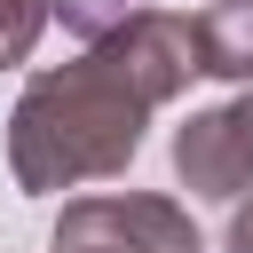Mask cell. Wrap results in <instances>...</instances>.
<instances>
[{
    "label": "cell",
    "mask_w": 253,
    "mask_h": 253,
    "mask_svg": "<svg viewBox=\"0 0 253 253\" xmlns=\"http://www.w3.org/2000/svg\"><path fill=\"white\" fill-rule=\"evenodd\" d=\"M150 111H158L150 87L134 71H119L103 47H79L71 63L32 71L16 111H8V174H16V190L47 198V190L126 174L142 134H150Z\"/></svg>",
    "instance_id": "1"
},
{
    "label": "cell",
    "mask_w": 253,
    "mask_h": 253,
    "mask_svg": "<svg viewBox=\"0 0 253 253\" xmlns=\"http://www.w3.org/2000/svg\"><path fill=\"white\" fill-rule=\"evenodd\" d=\"M47 253H206V237H198L190 206L166 190H103V198H71L55 213Z\"/></svg>",
    "instance_id": "2"
},
{
    "label": "cell",
    "mask_w": 253,
    "mask_h": 253,
    "mask_svg": "<svg viewBox=\"0 0 253 253\" xmlns=\"http://www.w3.org/2000/svg\"><path fill=\"white\" fill-rule=\"evenodd\" d=\"M174 182L190 198H221L237 206L253 190V87H237L213 111H190L174 126Z\"/></svg>",
    "instance_id": "3"
},
{
    "label": "cell",
    "mask_w": 253,
    "mask_h": 253,
    "mask_svg": "<svg viewBox=\"0 0 253 253\" xmlns=\"http://www.w3.org/2000/svg\"><path fill=\"white\" fill-rule=\"evenodd\" d=\"M190 24H198V71L253 87V0H213Z\"/></svg>",
    "instance_id": "4"
},
{
    "label": "cell",
    "mask_w": 253,
    "mask_h": 253,
    "mask_svg": "<svg viewBox=\"0 0 253 253\" xmlns=\"http://www.w3.org/2000/svg\"><path fill=\"white\" fill-rule=\"evenodd\" d=\"M47 24H55V0H0V71H16Z\"/></svg>",
    "instance_id": "5"
},
{
    "label": "cell",
    "mask_w": 253,
    "mask_h": 253,
    "mask_svg": "<svg viewBox=\"0 0 253 253\" xmlns=\"http://www.w3.org/2000/svg\"><path fill=\"white\" fill-rule=\"evenodd\" d=\"M221 245H229V253H253V190L229 206V229H221Z\"/></svg>",
    "instance_id": "6"
}]
</instances>
